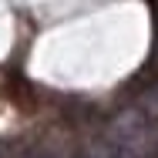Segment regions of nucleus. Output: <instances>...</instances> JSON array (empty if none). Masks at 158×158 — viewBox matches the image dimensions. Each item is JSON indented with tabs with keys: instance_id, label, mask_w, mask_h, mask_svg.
I'll return each instance as SVG.
<instances>
[{
	"instance_id": "1",
	"label": "nucleus",
	"mask_w": 158,
	"mask_h": 158,
	"mask_svg": "<svg viewBox=\"0 0 158 158\" xmlns=\"http://www.w3.org/2000/svg\"><path fill=\"white\" fill-rule=\"evenodd\" d=\"M108 138L135 158H158V125L135 104L118 111L108 125Z\"/></svg>"
},
{
	"instance_id": "2",
	"label": "nucleus",
	"mask_w": 158,
	"mask_h": 158,
	"mask_svg": "<svg viewBox=\"0 0 158 158\" xmlns=\"http://www.w3.org/2000/svg\"><path fill=\"white\" fill-rule=\"evenodd\" d=\"M81 158H135V155H131V152H125L121 145H114V141L104 135V138L91 141V145L81 152Z\"/></svg>"
},
{
	"instance_id": "3",
	"label": "nucleus",
	"mask_w": 158,
	"mask_h": 158,
	"mask_svg": "<svg viewBox=\"0 0 158 158\" xmlns=\"http://www.w3.org/2000/svg\"><path fill=\"white\" fill-rule=\"evenodd\" d=\"M40 158H51V155H40Z\"/></svg>"
}]
</instances>
